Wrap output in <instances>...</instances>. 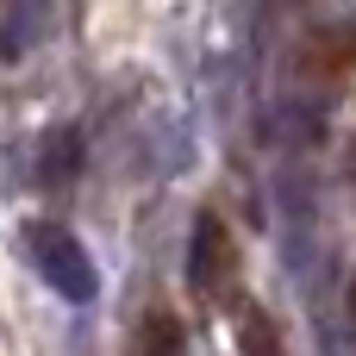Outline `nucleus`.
Wrapping results in <instances>:
<instances>
[{
    "label": "nucleus",
    "instance_id": "6",
    "mask_svg": "<svg viewBox=\"0 0 356 356\" xmlns=\"http://www.w3.org/2000/svg\"><path fill=\"white\" fill-rule=\"evenodd\" d=\"M350 181H356V144H350Z\"/></svg>",
    "mask_w": 356,
    "mask_h": 356
},
{
    "label": "nucleus",
    "instance_id": "4",
    "mask_svg": "<svg viewBox=\"0 0 356 356\" xmlns=\"http://www.w3.org/2000/svg\"><path fill=\"white\" fill-rule=\"evenodd\" d=\"M238 356H288L282 344V325L250 300V307H238Z\"/></svg>",
    "mask_w": 356,
    "mask_h": 356
},
{
    "label": "nucleus",
    "instance_id": "2",
    "mask_svg": "<svg viewBox=\"0 0 356 356\" xmlns=\"http://www.w3.org/2000/svg\"><path fill=\"white\" fill-rule=\"evenodd\" d=\"M300 75L319 88H338L356 75V25H313L300 38Z\"/></svg>",
    "mask_w": 356,
    "mask_h": 356
},
{
    "label": "nucleus",
    "instance_id": "3",
    "mask_svg": "<svg viewBox=\"0 0 356 356\" xmlns=\"http://www.w3.org/2000/svg\"><path fill=\"white\" fill-rule=\"evenodd\" d=\"M181 319L169 313V307H144V319L131 325V338H125V356H181Z\"/></svg>",
    "mask_w": 356,
    "mask_h": 356
},
{
    "label": "nucleus",
    "instance_id": "5",
    "mask_svg": "<svg viewBox=\"0 0 356 356\" xmlns=\"http://www.w3.org/2000/svg\"><path fill=\"white\" fill-rule=\"evenodd\" d=\"M344 307H350V319H356V275H350V294H344Z\"/></svg>",
    "mask_w": 356,
    "mask_h": 356
},
{
    "label": "nucleus",
    "instance_id": "1",
    "mask_svg": "<svg viewBox=\"0 0 356 356\" xmlns=\"http://www.w3.org/2000/svg\"><path fill=\"white\" fill-rule=\"evenodd\" d=\"M188 282L200 300H225L238 294V238L219 213H200L194 219V238H188Z\"/></svg>",
    "mask_w": 356,
    "mask_h": 356
}]
</instances>
